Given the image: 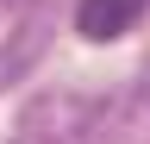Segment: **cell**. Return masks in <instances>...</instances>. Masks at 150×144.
<instances>
[{"label":"cell","mask_w":150,"mask_h":144,"mask_svg":"<svg viewBox=\"0 0 150 144\" xmlns=\"http://www.w3.org/2000/svg\"><path fill=\"white\" fill-rule=\"evenodd\" d=\"M144 6L150 0H75V31L88 44H112L144 19Z\"/></svg>","instance_id":"1"}]
</instances>
